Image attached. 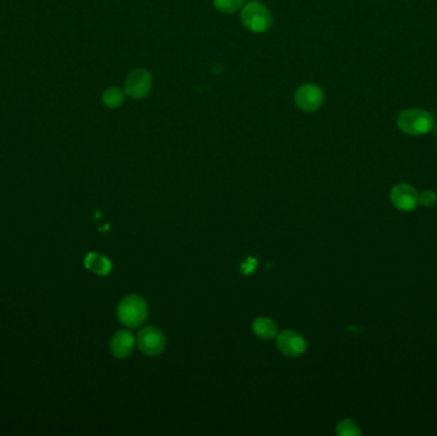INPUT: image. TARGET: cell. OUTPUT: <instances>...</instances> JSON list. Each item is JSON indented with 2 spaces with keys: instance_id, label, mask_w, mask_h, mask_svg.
Returning a JSON list of instances; mask_svg holds the SVG:
<instances>
[{
  "instance_id": "cell-9",
  "label": "cell",
  "mask_w": 437,
  "mask_h": 436,
  "mask_svg": "<svg viewBox=\"0 0 437 436\" xmlns=\"http://www.w3.org/2000/svg\"><path fill=\"white\" fill-rule=\"evenodd\" d=\"M134 349V336L129 331H118L110 340V351L118 358H125Z\"/></svg>"
},
{
  "instance_id": "cell-8",
  "label": "cell",
  "mask_w": 437,
  "mask_h": 436,
  "mask_svg": "<svg viewBox=\"0 0 437 436\" xmlns=\"http://www.w3.org/2000/svg\"><path fill=\"white\" fill-rule=\"evenodd\" d=\"M277 348L288 357H298L306 351V340L299 333L293 330H284L277 336Z\"/></svg>"
},
{
  "instance_id": "cell-5",
  "label": "cell",
  "mask_w": 437,
  "mask_h": 436,
  "mask_svg": "<svg viewBox=\"0 0 437 436\" xmlns=\"http://www.w3.org/2000/svg\"><path fill=\"white\" fill-rule=\"evenodd\" d=\"M325 95L321 87L315 83H304L295 91V105L306 113H313L320 109L323 104Z\"/></svg>"
},
{
  "instance_id": "cell-7",
  "label": "cell",
  "mask_w": 437,
  "mask_h": 436,
  "mask_svg": "<svg viewBox=\"0 0 437 436\" xmlns=\"http://www.w3.org/2000/svg\"><path fill=\"white\" fill-rule=\"evenodd\" d=\"M390 200H392V204L395 209L409 212L418 206L420 193L409 184L402 183V184L395 186L392 190Z\"/></svg>"
},
{
  "instance_id": "cell-14",
  "label": "cell",
  "mask_w": 437,
  "mask_h": 436,
  "mask_svg": "<svg viewBox=\"0 0 437 436\" xmlns=\"http://www.w3.org/2000/svg\"><path fill=\"white\" fill-rule=\"evenodd\" d=\"M337 433H338L339 435L343 436H359L362 434L361 428H359L357 424H356L354 421H352V419H344V421H341L339 425H338Z\"/></svg>"
},
{
  "instance_id": "cell-16",
  "label": "cell",
  "mask_w": 437,
  "mask_h": 436,
  "mask_svg": "<svg viewBox=\"0 0 437 436\" xmlns=\"http://www.w3.org/2000/svg\"><path fill=\"white\" fill-rule=\"evenodd\" d=\"M434 128H435V135H436V137H437V124Z\"/></svg>"
},
{
  "instance_id": "cell-12",
  "label": "cell",
  "mask_w": 437,
  "mask_h": 436,
  "mask_svg": "<svg viewBox=\"0 0 437 436\" xmlns=\"http://www.w3.org/2000/svg\"><path fill=\"white\" fill-rule=\"evenodd\" d=\"M125 100V91L119 87H109L107 90L103 94V104L110 108V109H116L123 105Z\"/></svg>"
},
{
  "instance_id": "cell-11",
  "label": "cell",
  "mask_w": 437,
  "mask_h": 436,
  "mask_svg": "<svg viewBox=\"0 0 437 436\" xmlns=\"http://www.w3.org/2000/svg\"><path fill=\"white\" fill-rule=\"evenodd\" d=\"M252 327L255 334L264 340L274 339L277 336V324L268 318H256Z\"/></svg>"
},
{
  "instance_id": "cell-15",
  "label": "cell",
  "mask_w": 437,
  "mask_h": 436,
  "mask_svg": "<svg viewBox=\"0 0 437 436\" xmlns=\"http://www.w3.org/2000/svg\"><path fill=\"white\" fill-rule=\"evenodd\" d=\"M436 202V193L434 191H425L420 193V204L426 206V208H431L432 205H435Z\"/></svg>"
},
{
  "instance_id": "cell-13",
  "label": "cell",
  "mask_w": 437,
  "mask_h": 436,
  "mask_svg": "<svg viewBox=\"0 0 437 436\" xmlns=\"http://www.w3.org/2000/svg\"><path fill=\"white\" fill-rule=\"evenodd\" d=\"M214 6L222 13L232 14L241 10L243 0H214Z\"/></svg>"
},
{
  "instance_id": "cell-10",
  "label": "cell",
  "mask_w": 437,
  "mask_h": 436,
  "mask_svg": "<svg viewBox=\"0 0 437 436\" xmlns=\"http://www.w3.org/2000/svg\"><path fill=\"white\" fill-rule=\"evenodd\" d=\"M85 266L89 269V272L98 274L101 276H105L111 272V261L98 252H89L85 259Z\"/></svg>"
},
{
  "instance_id": "cell-4",
  "label": "cell",
  "mask_w": 437,
  "mask_h": 436,
  "mask_svg": "<svg viewBox=\"0 0 437 436\" xmlns=\"http://www.w3.org/2000/svg\"><path fill=\"white\" fill-rule=\"evenodd\" d=\"M151 73L143 68H137L127 76L125 81V95L134 100H142L152 90Z\"/></svg>"
},
{
  "instance_id": "cell-2",
  "label": "cell",
  "mask_w": 437,
  "mask_h": 436,
  "mask_svg": "<svg viewBox=\"0 0 437 436\" xmlns=\"http://www.w3.org/2000/svg\"><path fill=\"white\" fill-rule=\"evenodd\" d=\"M119 321L129 329L142 325L147 318V305L140 296H127L118 306Z\"/></svg>"
},
{
  "instance_id": "cell-6",
  "label": "cell",
  "mask_w": 437,
  "mask_h": 436,
  "mask_svg": "<svg viewBox=\"0 0 437 436\" xmlns=\"http://www.w3.org/2000/svg\"><path fill=\"white\" fill-rule=\"evenodd\" d=\"M137 345L145 355H160L165 349L167 340L160 329L155 327H143L137 336Z\"/></svg>"
},
{
  "instance_id": "cell-1",
  "label": "cell",
  "mask_w": 437,
  "mask_h": 436,
  "mask_svg": "<svg viewBox=\"0 0 437 436\" xmlns=\"http://www.w3.org/2000/svg\"><path fill=\"white\" fill-rule=\"evenodd\" d=\"M396 124L403 133L409 136H423L435 127V119L427 110H403L396 119Z\"/></svg>"
},
{
  "instance_id": "cell-3",
  "label": "cell",
  "mask_w": 437,
  "mask_h": 436,
  "mask_svg": "<svg viewBox=\"0 0 437 436\" xmlns=\"http://www.w3.org/2000/svg\"><path fill=\"white\" fill-rule=\"evenodd\" d=\"M243 26L255 34H264L273 25L270 10L261 3L251 1L241 12Z\"/></svg>"
}]
</instances>
